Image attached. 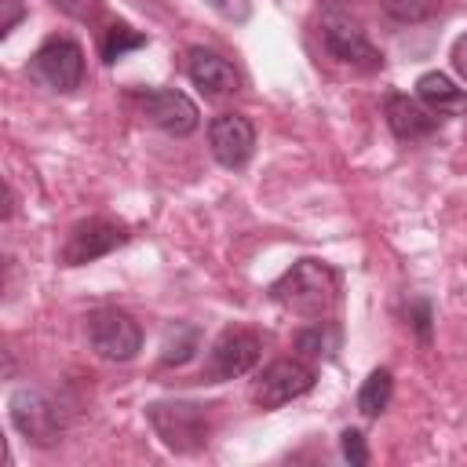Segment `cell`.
I'll list each match as a JSON object with an SVG mask.
<instances>
[{
  "mask_svg": "<svg viewBox=\"0 0 467 467\" xmlns=\"http://www.w3.org/2000/svg\"><path fill=\"white\" fill-rule=\"evenodd\" d=\"M339 296V274L321 263V259H299L292 263L274 285H270V299L299 317H328Z\"/></svg>",
  "mask_w": 467,
  "mask_h": 467,
  "instance_id": "obj_1",
  "label": "cell"
},
{
  "mask_svg": "<svg viewBox=\"0 0 467 467\" xmlns=\"http://www.w3.org/2000/svg\"><path fill=\"white\" fill-rule=\"evenodd\" d=\"M146 420L153 427V434L175 449V452H197L208 445V412L193 401H153L146 405Z\"/></svg>",
  "mask_w": 467,
  "mask_h": 467,
  "instance_id": "obj_2",
  "label": "cell"
},
{
  "mask_svg": "<svg viewBox=\"0 0 467 467\" xmlns=\"http://www.w3.org/2000/svg\"><path fill=\"white\" fill-rule=\"evenodd\" d=\"M7 412H11L15 431H18L26 441L40 445V449L55 445V441L62 438V431H66V416H62L58 401H55L51 394L36 390V387L15 390L11 401H7Z\"/></svg>",
  "mask_w": 467,
  "mask_h": 467,
  "instance_id": "obj_3",
  "label": "cell"
},
{
  "mask_svg": "<svg viewBox=\"0 0 467 467\" xmlns=\"http://www.w3.org/2000/svg\"><path fill=\"white\" fill-rule=\"evenodd\" d=\"M88 343L106 361H131L142 350V328L128 310L102 306L88 314Z\"/></svg>",
  "mask_w": 467,
  "mask_h": 467,
  "instance_id": "obj_4",
  "label": "cell"
},
{
  "mask_svg": "<svg viewBox=\"0 0 467 467\" xmlns=\"http://www.w3.org/2000/svg\"><path fill=\"white\" fill-rule=\"evenodd\" d=\"M321 47H325V55L332 62L350 66V69H365L368 73V69L383 66V55L368 44L365 29L354 18H347V15H325V22H321Z\"/></svg>",
  "mask_w": 467,
  "mask_h": 467,
  "instance_id": "obj_5",
  "label": "cell"
},
{
  "mask_svg": "<svg viewBox=\"0 0 467 467\" xmlns=\"http://www.w3.org/2000/svg\"><path fill=\"white\" fill-rule=\"evenodd\" d=\"M33 77L51 91H73L84 80V51L73 36H51L33 55Z\"/></svg>",
  "mask_w": 467,
  "mask_h": 467,
  "instance_id": "obj_6",
  "label": "cell"
},
{
  "mask_svg": "<svg viewBox=\"0 0 467 467\" xmlns=\"http://www.w3.org/2000/svg\"><path fill=\"white\" fill-rule=\"evenodd\" d=\"M310 387H314V368L299 358H285L259 372V379L252 387V401L259 409H281V405L303 398Z\"/></svg>",
  "mask_w": 467,
  "mask_h": 467,
  "instance_id": "obj_7",
  "label": "cell"
},
{
  "mask_svg": "<svg viewBox=\"0 0 467 467\" xmlns=\"http://www.w3.org/2000/svg\"><path fill=\"white\" fill-rule=\"evenodd\" d=\"M259 361V339L252 332H241V328H230L223 332L212 350H208V361L201 368V379L204 383H223V379H237L244 372H252Z\"/></svg>",
  "mask_w": 467,
  "mask_h": 467,
  "instance_id": "obj_8",
  "label": "cell"
},
{
  "mask_svg": "<svg viewBox=\"0 0 467 467\" xmlns=\"http://www.w3.org/2000/svg\"><path fill=\"white\" fill-rule=\"evenodd\" d=\"M128 241V230L109 223V219H84L69 230L66 244H62V263L66 266H84L95 263L102 255H109L113 248H120Z\"/></svg>",
  "mask_w": 467,
  "mask_h": 467,
  "instance_id": "obj_9",
  "label": "cell"
},
{
  "mask_svg": "<svg viewBox=\"0 0 467 467\" xmlns=\"http://www.w3.org/2000/svg\"><path fill=\"white\" fill-rule=\"evenodd\" d=\"M139 106H142V113L150 117V124H157L161 131H168V135H175V139L193 135L197 124H201L197 106H193L182 91H175V88L142 91V95H139Z\"/></svg>",
  "mask_w": 467,
  "mask_h": 467,
  "instance_id": "obj_10",
  "label": "cell"
},
{
  "mask_svg": "<svg viewBox=\"0 0 467 467\" xmlns=\"http://www.w3.org/2000/svg\"><path fill=\"white\" fill-rule=\"evenodd\" d=\"M208 146L223 168H244L255 150V128L241 113H219L208 124Z\"/></svg>",
  "mask_w": 467,
  "mask_h": 467,
  "instance_id": "obj_11",
  "label": "cell"
},
{
  "mask_svg": "<svg viewBox=\"0 0 467 467\" xmlns=\"http://www.w3.org/2000/svg\"><path fill=\"white\" fill-rule=\"evenodd\" d=\"M383 113H387L390 131H394L401 142L427 139V135H434V131H438V124H441V117H438L434 109H427L420 99H409V95H401V91L387 95Z\"/></svg>",
  "mask_w": 467,
  "mask_h": 467,
  "instance_id": "obj_12",
  "label": "cell"
},
{
  "mask_svg": "<svg viewBox=\"0 0 467 467\" xmlns=\"http://www.w3.org/2000/svg\"><path fill=\"white\" fill-rule=\"evenodd\" d=\"M186 73H190V80L208 95V99H223V95H234L237 91V84H241V77H237V69L223 58V55H215V51H204V47H190V58H186Z\"/></svg>",
  "mask_w": 467,
  "mask_h": 467,
  "instance_id": "obj_13",
  "label": "cell"
},
{
  "mask_svg": "<svg viewBox=\"0 0 467 467\" xmlns=\"http://www.w3.org/2000/svg\"><path fill=\"white\" fill-rule=\"evenodd\" d=\"M416 95L427 109H434L438 117H456V113H467V91L456 88L445 73H423L416 80Z\"/></svg>",
  "mask_w": 467,
  "mask_h": 467,
  "instance_id": "obj_14",
  "label": "cell"
},
{
  "mask_svg": "<svg viewBox=\"0 0 467 467\" xmlns=\"http://www.w3.org/2000/svg\"><path fill=\"white\" fill-rule=\"evenodd\" d=\"M390 394H394V376L390 368H372L365 376V383L358 387V412L365 420H376L387 405H390Z\"/></svg>",
  "mask_w": 467,
  "mask_h": 467,
  "instance_id": "obj_15",
  "label": "cell"
},
{
  "mask_svg": "<svg viewBox=\"0 0 467 467\" xmlns=\"http://www.w3.org/2000/svg\"><path fill=\"white\" fill-rule=\"evenodd\" d=\"M339 347V328L325 317L310 321L306 328L296 332V350L299 358H332V350Z\"/></svg>",
  "mask_w": 467,
  "mask_h": 467,
  "instance_id": "obj_16",
  "label": "cell"
},
{
  "mask_svg": "<svg viewBox=\"0 0 467 467\" xmlns=\"http://www.w3.org/2000/svg\"><path fill=\"white\" fill-rule=\"evenodd\" d=\"M197 347H201V332H197V325H175V328H168V336H164L161 365H186V361L193 358Z\"/></svg>",
  "mask_w": 467,
  "mask_h": 467,
  "instance_id": "obj_17",
  "label": "cell"
},
{
  "mask_svg": "<svg viewBox=\"0 0 467 467\" xmlns=\"http://www.w3.org/2000/svg\"><path fill=\"white\" fill-rule=\"evenodd\" d=\"M135 47H146V33L131 29L128 22H113V26L102 33V58H106V62H117V58H124V55L135 51Z\"/></svg>",
  "mask_w": 467,
  "mask_h": 467,
  "instance_id": "obj_18",
  "label": "cell"
},
{
  "mask_svg": "<svg viewBox=\"0 0 467 467\" xmlns=\"http://www.w3.org/2000/svg\"><path fill=\"white\" fill-rule=\"evenodd\" d=\"M379 7H383L387 18L412 26V22H427V18H434V15L441 11V0H379Z\"/></svg>",
  "mask_w": 467,
  "mask_h": 467,
  "instance_id": "obj_19",
  "label": "cell"
},
{
  "mask_svg": "<svg viewBox=\"0 0 467 467\" xmlns=\"http://www.w3.org/2000/svg\"><path fill=\"white\" fill-rule=\"evenodd\" d=\"M339 452H343V460H350L354 467H365V463H368L365 438H361V431H354V427H347V431L339 434Z\"/></svg>",
  "mask_w": 467,
  "mask_h": 467,
  "instance_id": "obj_20",
  "label": "cell"
},
{
  "mask_svg": "<svg viewBox=\"0 0 467 467\" xmlns=\"http://www.w3.org/2000/svg\"><path fill=\"white\" fill-rule=\"evenodd\" d=\"M58 11H66L69 18H80V22H91L99 11H102V0H51Z\"/></svg>",
  "mask_w": 467,
  "mask_h": 467,
  "instance_id": "obj_21",
  "label": "cell"
},
{
  "mask_svg": "<svg viewBox=\"0 0 467 467\" xmlns=\"http://www.w3.org/2000/svg\"><path fill=\"white\" fill-rule=\"evenodd\" d=\"M208 7L219 11V15L230 18V22H244V18L252 15V0H208Z\"/></svg>",
  "mask_w": 467,
  "mask_h": 467,
  "instance_id": "obj_22",
  "label": "cell"
},
{
  "mask_svg": "<svg viewBox=\"0 0 467 467\" xmlns=\"http://www.w3.org/2000/svg\"><path fill=\"white\" fill-rule=\"evenodd\" d=\"M412 328L420 332V343H431V303L427 299L412 306Z\"/></svg>",
  "mask_w": 467,
  "mask_h": 467,
  "instance_id": "obj_23",
  "label": "cell"
},
{
  "mask_svg": "<svg viewBox=\"0 0 467 467\" xmlns=\"http://www.w3.org/2000/svg\"><path fill=\"white\" fill-rule=\"evenodd\" d=\"M4 4V18H0V33L7 36L15 26H18V18L26 15V7H22V0H0Z\"/></svg>",
  "mask_w": 467,
  "mask_h": 467,
  "instance_id": "obj_24",
  "label": "cell"
},
{
  "mask_svg": "<svg viewBox=\"0 0 467 467\" xmlns=\"http://www.w3.org/2000/svg\"><path fill=\"white\" fill-rule=\"evenodd\" d=\"M449 58H452V69H456V73L467 80V33L452 40V51H449Z\"/></svg>",
  "mask_w": 467,
  "mask_h": 467,
  "instance_id": "obj_25",
  "label": "cell"
}]
</instances>
